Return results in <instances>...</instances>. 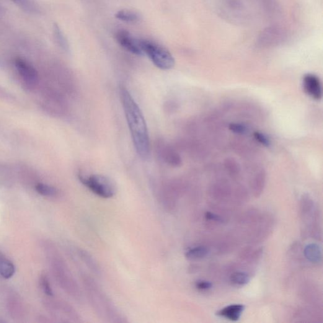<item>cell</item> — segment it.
Segmentation results:
<instances>
[{"label":"cell","instance_id":"obj_1","mask_svg":"<svg viewBox=\"0 0 323 323\" xmlns=\"http://www.w3.org/2000/svg\"><path fill=\"white\" fill-rule=\"evenodd\" d=\"M120 95L134 147L141 159H147L151 153V143L143 113L126 88L120 87Z\"/></svg>","mask_w":323,"mask_h":323},{"label":"cell","instance_id":"obj_2","mask_svg":"<svg viewBox=\"0 0 323 323\" xmlns=\"http://www.w3.org/2000/svg\"><path fill=\"white\" fill-rule=\"evenodd\" d=\"M82 281L88 301L100 319L111 323L128 322L122 312L94 279L89 275H83Z\"/></svg>","mask_w":323,"mask_h":323},{"label":"cell","instance_id":"obj_3","mask_svg":"<svg viewBox=\"0 0 323 323\" xmlns=\"http://www.w3.org/2000/svg\"><path fill=\"white\" fill-rule=\"evenodd\" d=\"M54 274L59 285L75 299H82V291L68 267L59 256L53 261Z\"/></svg>","mask_w":323,"mask_h":323},{"label":"cell","instance_id":"obj_4","mask_svg":"<svg viewBox=\"0 0 323 323\" xmlns=\"http://www.w3.org/2000/svg\"><path fill=\"white\" fill-rule=\"evenodd\" d=\"M79 178L85 187L99 197L109 199L115 195L116 187L115 183L104 175L80 174Z\"/></svg>","mask_w":323,"mask_h":323},{"label":"cell","instance_id":"obj_5","mask_svg":"<svg viewBox=\"0 0 323 323\" xmlns=\"http://www.w3.org/2000/svg\"><path fill=\"white\" fill-rule=\"evenodd\" d=\"M143 53L147 54L155 65L163 70L174 66L175 60L171 53L158 44L149 40H140Z\"/></svg>","mask_w":323,"mask_h":323},{"label":"cell","instance_id":"obj_6","mask_svg":"<svg viewBox=\"0 0 323 323\" xmlns=\"http://www.w3.org/2000/svg\"><path fill=\"white\" fill-rule=\"evenodd\" d=\"M288 38V33L284 28L278 26L266 28L258 38V46L263 48L273 47L283 43Z\"/></svg>","mask_w":323,"mask_h":323},{"label":"cell","instance_id":"obj_7","mask_svg":"<svg viewBox=\"0 0 323 323\" xmlns=\"http://www.w3.org/2000/svg\"><path fill=\"white\" fill-rule=\"evenodd\" d=\"M15 66L28 87H33L38 84L39 75L32 64L25 59L19 58L15 59Z\"/></svg>","mask_w":323,"mask_h":323},{"label":"cell","instance_id":"obj_8","mask_svg":"<svg viewBox=\"0 0 323 323\" xmlns=\"http://www.w3.org/2000/svg\"><path fill=\"white\" fill-rule=\"evenodd\" d=\"M116 40L124 49L137 56L144 54L140 40H137L127 30H120L116 33Z\"/></svg>","mask_w":323,"mask_h":323},{"label":"cell","instance_id":"obj_9","mask_svg":"<svg viewBox=\"0 0 323 323\" xmlns=\"http://www.w3.org/2000/svg\"><path fill=\"white\" fill-rule=\"evenodd\" d=\"M304 92L314 100H321L322 98L321 83L319 79L314 74L305 75L302 80Z\"/></svg>","mask_w":323,"mask_h":323},{"label":"cell","instance_id":"obj_10","mask_svg":"<svg viewBox=\"0 0 323 323\" xmlns=\"http://www.w3.org/2000/svg\"><path fill=\"white\" fill-rule=\"evenodd\" d=\"M245 306L242 304H233L225 307L224 308L217 312V315L225 318L231 320L232 321H237L240 319L243 311H244Z\"/></svg>","mask_w":323,"mask_h":323},{"label":"cell","instance_id":"obj_11","mask_svg":"<svg viewBox=\"0 0 323 323\" xmlns=\"http://www.w3.org/2000/svg\"><path fill=\"white\" fill-rule=\"evenodd\" d=\"M77 253H78L80 259L87 266L88 268H89L92 273L98 276L101 274V270H100L99 264L89 253L84 249H80L77 250Z\"/></svg>","mask_w":323,"mask_h":323},{"label":"cell","instance_id":"obj_12","mask_svg":"<svg viewBox=\"0 0 323 323\" xmlns=\"http://www.w3.org/2000/svg\"><path fill=\"white\" fill-rule=\"evenodd\" d=\"M304 254L307 260L313 263L321 262V250L319 245L314 244L307 245L304 250Z\"/></svg>","mask_w":323,"mask_h":323},{"label":"cell","instance_id":"obj_13","mask_svg":"<svg viewBox=\"0 0 323 323\" xmlns=\"http://www.w3.org/2000/svg\"><path fill=\"white\" fill-rule=\"evenodd\" d=\"M209 249L205 246H196L190 248L185 253V257L188 260L202 259L208 255Z\"/></svg>","mask_w":323,"mask_h":323},{"label":"cell","instance_id":"obj_14","mask_svg":"<svg viewBox=\"0 0 323 323\" xmlns=\"http://www.w3.org/2000/svg\"><path fill=\"white\" fill-rule=\"evenodd\" d=\"M11 1L28 14L33 15L40 14V9L32 0H11Z\"/></svg>","mask_w":323,"mask_h":323},{"label":"cell","instance_id":"obj_15","mask_svg":"<svg viewBox=\"0 0 323 323\" xmlns=\"http://www.w3.org/2000/svg\"><path fill=\"white\" fill-rule=\"evenodd\" d=\"M15 273V268L13 263L0 255V275L5 278H10Z\"/></svg>","mask_w":323,"mask_h":323},{"label":"cell","instance_id":"obj_16","mask_svg":"<svg viewBox=\"0 0 323 323\" xmlns=\"http://www.w3.org/2000/svg\"><path fill=\"white\" fill-rule=\"evenodd\" d=\"M53 33L54 39H55L56 43L59 47L64 51H68L69 50L68 41H67L65 36H64L63 32H62L60 27L56 24L53 25Z\"/></svg>","mask_w":323,"mask_h":323},{"label":"cell","instance_id":"obj_17","mask_svg":"<svg viewBox=\"0 0 323 323\" xmlns=\"http://www.w3.org/2000/svg\"><path fill=\"white\" fill-rule=\"evenodd\" d=\"M116 17L119 20L127 22H135L140 19L136 12L126 10H120L116 13Z\"/></svg>","mask_w":323,"mask_h":323},{"label":"cell","instance_id":"obj_18","mask_svg":"<svg viewBox=\"0 0 323 323\" xmlns=\"http://www.w3.org/2000/svg\"><path fill=\"white\" fill-rule=\"evenodd\" d=\"M230 280L235 285L243 286L249 282L250 277L247 273L237 271L232 274Z\"/></svg>","mask_w":323,"mask_h":323},{"label":"cell","instance_id":"obj_19","mask_svg":"<svg viewBox=\"0 0 323 323\" xmlns=\"http://www.w3.org/2000/svg\"><path fill=\"white\" fill-rule=\"evenodd\" d=\"M265 184V173L264 171H261L256 176L254 183H253V189H254L256 196L260 195L261 193H262Z\"/></svg>","mask_w":323,"mask_h":323},{"label":"cell","instance_id":"obj_20","mask_svg":"<svg viewBox=\"0 0 323 323\" xmlns=\"http://www.w3.org/2000/svg\"><path fill=\"white\" fill-rule=\"evenodd\" d=\"M35 190L40 195L48 196H55L58 194V190L55 188L51 187V186L43 184V183H38L35 185Z\"/></svg>","mask_w":323,"mask_h":323},{"label":"cell","instance_id":"obj_21","mask_svg":"<svg viewBox=\"0 0 323 323\" xmlns=\"http://www.w3.org/2000/svg\"><path fill=\"white\" fill-rule=\"evenodd\" d=\"M229 130L236 134L239 135H244L247 131V126L242 123H232L229 126Z\"/></svg>","mask_w":323,"mask_h":323},{"label":"cell","instance_id":"obj_22","mask_svg":"<svg viewBox=\"0 0 323 323\" xmlns=\"http://www.w3.org/2000/svg\"><path fill=\"white\" fill-rule=\"evenodd\" d=\"M253 135H254V138L256 140H257L258 143L262 144V146L266 147H269L271 146L270 139L265 134L259 132V131H256V132L253 134Z\"/></svg>","mask_w":323,"mask_h":323},{"label":"cell","instance_id":"obj_23","mask_svg":"<svg viewBox=\"0 0 323 323\" xmlns=\"http://www.w3.org/2000/svg\"><path fill=\"white\" fill-rule=\"evenodd\" d=\"M41 285L42 286L44 292L47 294L48 296H53L52 289L50 285V281L46 276L43 275L41 278Z\"/></svg>","mask_w":323,"mask_h":323},{"label":"cell","instance_id":"obj_24","mask_svg":"<svg viewBox=\"0 0 323 323\" xmlns=\"http://www.w3.org/2000/svg\"><path fill=\"white\" fill-rule=\"evenodd\" d=\"M196 288L200 291H207L212 288L213 284L210 281L199 280L195 283Z\"/></svg>","mask_w":323,"mask_h":323},{"label":"cell","instance_id":"obj_25","mask_svg":"<svg viewBox=\"0 0 323 323\" xmlns=\"http://www.w3.org/2000/svg\"><path fill=\"white\" fill-rule=\"evenodd\" d=\"M238 164L235 161H232V160H227V162L226 164V166L227 169L231 171L232 173H237L238 171Z\"/></svg>","mask_w":323,"mask_h":323},{"label":"cell","instance_id":"obj_26","mask_svg":"<svg viewBox=\"0 0 323 323\" xmlns=\"http://www.w3.org/2000/svg\"><path fill=\"white\" fill-rule=\"evenodd\" d=\"M205 217L206 219L210 220V221L221 222L222 219L221 217L216 215L215 213H211L210 211H207L205 213Z\"/></svg>","mask_w":323,"mask_h":323},{"label":"cell","instance_id":"obj_27","mask_svg":"<svg viewBox=\"0 0 323 323\" xmlns=\"http://www.w3.org/2000/svg\"><path fill=\"white\" fill-rule=\"evenodd\" d=\"M0 64H1V62H0Z\"/></svg>","mask_w":323,"mask_h":323},{"label":"cell","instance_id":"obj_28","mask_svg":"<svg viewBox=\"0 0 323 323\" xmlns=\"http://www.w3.org/2000/svg\"><path fill=\"white\" fill-rule=\"evenodd\" d=\"M0 10H1V9H0Z\"/></svg>","mask_w":323,"mask_h":323}]
</instances>
